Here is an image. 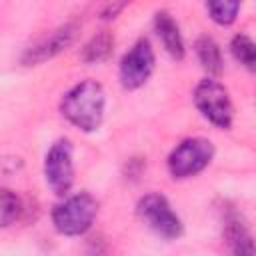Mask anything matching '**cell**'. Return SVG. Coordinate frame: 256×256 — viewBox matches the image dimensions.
<instances>
[{"instance_id":"obj_10","label":"cell","mask_w":256,"mask_h":256,"mask_svg":"<svg viewBox=\"0 0 256 256\" xmlns=\"http://www.w3.org/2000/svg\"><path fill=\"white\" fill-rule=\"evenodd\" d=\"M226 242L234 256H256V244L238 214L226 216Z\"/></svg>"},{"instance_id":"obj_7","label":"cell","mask_w":256,"mask_h":256,"mask_svg":"<svg viewBox=\"0 0 256 256\" xmlns=\"http://www.w3.org/2000/svg\"><path fill=\"white\" fill-rule=\"evenodd\" d=\"M154 72V50L148 38H140L122 56L118 66V80L124 90H136L144 86Z\"/></svg>"},{"instance_id":"obj_14","label":"cell","mask_w":256,"mask_h":256,"mask_svg":"<svg viewBox=\"0 0 256 256\" xmlns=\"http://www.w3.org/2000/svg\"><path fill=\"white\" fill-rule=\"evenodd\" d=\"M238 10H240V2H236V0H220V2L206 4V12L220 26H230L236 20Z\"/></svg>"},{"instance_id":"obj_9","label":"cell","mask_w":256,"mask_h":256,"mask_svg":"<svg viewBox=\"0 0 256 256\" xmlns=\"http://www.w3.org/2000/svg\"><path fill=\"white\" fill-rule=\"evenodd\" d=\"M154 30L164 46V50L174 58V60H182L184 54H186V48H184V38H182V32H180V26L178 22L172 18L170 12L166 10H158L154 14Z\"/></svg>"},{"instance_id":"obj_3","label":"cell","mask_w":256,"mask_h":256,"mask_svg":"<svg viewBox=\"0 0 256 256\" xmlns=\"http://www.w3.org/2000/svg\"><path fill=\"white\" fill-rule=\"evenodd\" d=\"M194 106L198 112L216 128L228 130L234 120V106L230 100L228 90L224 84L218 82V78H202L194 88Z\"/></svg>"},{"instance_id":"obj_1","label":"cell","mask_w":256,"mask_h":256,"mask_svg":"<svg viewBox=\"0 0 256 256\" xmlns=\"http://www.w3.org/2000/svg\"><path fill=\"white\" fill-rule=\"evenodd\" d=\"M104 106H106L104 88L100 82L90 78L74 84L60 100L62 116L82 132H96L102 126Z\"/></svg>"},{"instance_id":"obj_2","label":"cell","mask_w":256,"mask_h":256,"mask_svg":"<svg viewBox=\"0 0 256 256\" xmlns=\"http://www.w3.org/2000/svg\"><path fill=\"white\" fill-rule=\"evenodd\" d=\"M98 216V200L90 192L66 196L52 210V224L62 236H82Z\"/></svg>"},{"instance_id":"obj_16","label":"cell","mask_w":256,"mask_h":256,"mask_svg":"<svg viewBox=\"0 0 256 256\" xmlns=\"http://www.w3.org/2000/svg\"><path fill=\"white\" fill-rule=\"evenodd\" d=\"M126 8V2H112V4H106L102 10H100V18L102 20H112L118 16V12H122Z\"/></svg>"},{"instance_id":"obj_6","label":"cell","mask_w":256,"mask_h":256,"mask_svg":"<svg viewBox=\"0 0 256 256\" xmlns=\"http://www.w3.org/2000/svg\"><path fill=\"white\" fill-rule=\"evenodd\" d=\"M44 178L50 190L58 196H66L74 184L72 142L68 138L56 140L44 156Z\"/></svg>"},{"instance_id":"obj_8","label":"cell","mask_w":256,"mask_h":256,"mask_svg":"<svg viewBox=\"0 0 256 256\" xmlns=\"http://www.w3.org/2000/svg\"><path fill=\"white\" fill-rule=\"evenodd\" d=\"M76 34H78V26L72 22L56 28L48 38H44L42 42H38L32 48H28L26 54L22 56V62L26 66H36V64H42V62L54 58L56 54H60L74 42Z\"/></svg>"},{"instance_id":"obj_15","label":"cell","mask_w":256,"mask_h":256,"mask_svg":"<svg viewBox=\"0 0 256 256\" xmlns=\"http://www.w3.org/2000/svg\"><path fill=\"white\" fill-rule=\"evenodd\" d=\"M22 214V200L16 192L4 188L0 194V222L2 226H10L12 222H16Z\"/></svg>"},{"instance_id":"obj_4","label":"cell","mask_w":256,"mask_h":256,"mask_svg":"<svg viewBox=\"0 0 256 256\" xmlns=\"http://www.w3.org/2000/svg\"><path fill=\"white\" fill-rule=\"evenodd\" d=\"M214 158V144L208 138L192 136L182 140L168 154V172L174 180H184L200 174Z\"/></svg>"},{"instance_id":"obj_5","label":"cell","mask_w":256,"mask_h":256,"mask_svg":"<svg viewBox=\"0 0 256 256\" xmlns=\"http://www.w3.org/2000/svg\"><path fill=\"white\" fill-rule=\"evenodd\" d=\"M136 212L150 230H154L158 236L166 240H176L184 232V224L180 216L174 212L168 198L158 192L144 194L136 204Z\"/></svg>"},{"instance_id":"obj_11","label":"cell","mask_w":256,"mask_h":256,"mask_svg":"<svg viewBox=\"0 0 256 256\" xmlns=\"http://www.w3.org/2000/svg\"><path fill=\"white\" fill-rule=\"evenodd\" d=\"M194 50H196L198 62H200L202 68L208 72V76H210V78H218V76L222 74V68H224L220 44H218L212 36L204 34V36H200V38L194 42Z\"/></svg>"},{"instance_id":"obj_12","label":"cell","mask_w":256,"mask_h":256,"mask_svg":"<svg viewBox=\"0 0 256 256\" xmlns=\"http://www.w3.org/2000/svg\"><path fill=\"white\" fill-rule=\"evenodd\" d=\"M112 50H114V36L108 30H102L100 34L92 36L84 44V48H82V60L88 62V64H98V62L108 60V56L112 54Z\"/></svg>"},{"instance_id":"obj_13","label":"cell","mask_w":256,"mask_h":256,"mask_svg":"<svg viewBox=\"0 0 256 256\" xmlns=\"http://www.w3.org/2000/svg\"><path fill=\"white\" fill-rule=\"evenodd\" d=\"M230 52L242 68L256 72V42L248 34H236L230 40Z\"/></svg>"}]
</instances>
